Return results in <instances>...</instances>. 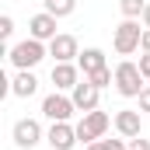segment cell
Returning <instances> with one entry per match:
<instances>
[{
  "label": "cell",
  "instance_id": "cell-13",
  "mask_svg": "<svg viewBox=\"0 0 150 150\" xmlns=\"http://www.w3.org/2000/svg\"><path fill=\"white\" fill-rule=\"evenodd\" d=\"M35 91H38V77L32 70H18L14 74V80H11V94L14 98H32Z\"/></svg>",
  "mask_w": 150,
  "mask_h": 150
},
{
  "label": "cell",
  "instance_id": "cell-20",
  "mask_svg": "<svg viewBox=\"0 0 150 150\" xmlns=\"http://www.w3.org/2000/svg\"><path fill=\"white\" fill-rule=\"evenodd\" d=\"M140 74H143V80H150V52L140 56Z\"/></svg>",
  "mask_w": 150,
  "mask_h": 150
},
{
  "label": "cell",
  "instance_id": "cell-23",
  "mask_svg": "<svg viewBox=\"0 0 150 150\" xmlns=\"http://www.w3.org/2000/svg\"><path fill=\"white\" fill-rule=\"evenodd\" d=\"M140 52H150V28L143 32V42H140Z\"/></svg>",
  "mask_w": 150,
  "mask_h": 150
},
{
  "label": "cell",
  "instance_id": "cell-11",
  "mask_svg": "<svg viewBox=\"0 0 150 150\" xmlns=\"http://www.w3.org/2000/svg\"><path fill=\"white\" fill-rule=\"evenodd\" d=\"M112 126L119 129V136L136 140V136H140V112H136V108H119V112L112 115Z\"/></svg>",
  "mask_w": 150,
  "mask_h": 150
},
{
  "label": "cell",
  "instance_id": "cell-1",
  "mask_svg": "<svg viewBox=\"0 0 150 150\" xmlns=\"http://www.w3.org/2000/svg\"><path fill=\"white\" fill-rule=\"evenodd\" d=\"M45 56H49L45 42H38V38H32V35L25 38V42H18V45H11V52H7L11 67H18V70H35Z\"/></svg>",
  "mask_w": 150,
  "mask_h": 150
},
{
  "label": "cell",
  "instance_id": "cell-10",
  "mask_svg": "<svg viewBox=\"0 0 150 150\" xmlns=\"http://www.w3.org/2000/svg\"><path fill=\"white\" fill-rule=\"evenodd\" d=\"M98 94H101V91H98V87H94L87 77H84L74 91H70V98H74L77 112H94V108H98Z\"/></svg>",
  "mask_w": 150,
  "mask_h": 150
},
{
  "label": "cell",
  "instance_id": "cell-6",
  "mask_svg": "<svg viewBox=\"0 0 150 150\" xmlns=\"http://www.w3.org/2000/svg\"><path fill=\"white\" fill-rule=\"evenodd\" d=\"M11 136H14V143L21 150H32L42 140V126H38V119H18L14 129H11Z\"/></svg>",
  "mask_w": 150,
  "mask_h": 150
},
{
  "label": "cell",
  "instance_id": "cell-5",
  "mask_svg": "<svg viewBox=\"0 0 150 150\" xmlns=\"http://www.w3.org/2000/svg\"><path fill=\"white\" fill-rule=\"evenodd\" d=\"M74 112H77L74 98H67V94H59V91H52V94L42 98V115H45L49 122H70Z\"/></svg>",
  "mask_w": 150,
  "mask_h": 150
},
{
  "label": "cell",
  "instance_id": "cell-25",
  "mask_svg": "<svg viewBox=\"0 0 150 150\" xmlns=\"http://www.w3.org/2000/svg\"><path fill=\"white\" fill-rule=\"evenodd\" d=\"M140 21H143V28H150V4H147V11H143V18H140Z\"/></svg>",
  "mask_w": 150,
  "mask_h": 150
},
{
  "label": "cell",
  "instance_id": "cell-15",
  "mask_svg": "<svg viewBox=\"0 0 150 150\" xmlns=\"http://www.w3.org/2000/svg\"><path fill=\"white\" fill-rule=\"evenodd\" d=\"M45 11L52 18H70L77 11V0H45Z\"/></svg>",
  "mask_w": 150,
  "mask_h": 150
},
{
  "label": "cell",
  "instance_id": "cell-22",
  "mask_svg": "<svg viewBox=\"0 0 150 150\" xmlns=\"http://www.w3.org/2000/svg\"><path fill=\"white\" fill-rule=\"evenodd\" d=\"M105 143H108V150H129V143H126V136H122V140H105Z\"/></svg>",
  "mask_w": 150,
  "mask_h": 150
},
{
  "label": "cell",
  "instance_id": "cell-3",
  "mask_svg": "<svg viewBox=\"0 0 150 150\" xmlns=\"http://www.w3.org/2000/svg\"><path fill=\"white\" fill-rule=\"evenodd\" d=\"M108 126H112V115L108 112H84V119L77 122V140L87 147V143H94V140H101L105 133H108Z\"/></svg>",
  "mask_w": 150,
  "mask_h": 150
},
{
  "label": "cell",
  "instance_id": "cell-2",
  "mask_svg": "<svg viewBox=\"0 0 150 150\" xmlns=\"http://www.w3.org/2000/svg\"><path fill=\"white\" fill-rule=\"evenodd\" d=\"M143 87H147V84H143V74H140V63L122 59V63L115 67V91H119L122 98H140Z\"/></svg>",
  "mask_w": 150,
  "mask_h": 150
},
{
  "label": "cell",
  "instance_id": "cell-18",
  "mask_svg": "<svg viewBox=\"0 0 150 150\" xmlns=\"http://www.w3.org/2000/svg\"><path fill=\"white\" fill-rule=\"evenodd\" d=\"M11 35H14V18H11V14H4V18H0V38L7 42Z\"/></svg>",
  "mask_w": 150,
  "mask_h": 150
},
{
  "label": "cell",
  "instance_id": "cell-14",
  "mask_svg": "<svg viewBox=\"0 0 150 150\" xmlns=\"http://www.w3.org/2000/svg\"><path fill=\"white\" fill-rule=\"evenodd\" d=\"M77 67L84 70V77H91L94 70H101V67H105V52H101L98 45H91V49H84V52L77 56Z\"/></svg>",
  "mask_w": 150,
  "mask_h": 150
},
{
  "label": "cell",
  "instance_id": "cell-9",
  "mask_svg": "<svg viewBox=\"0 0 150 150\" xmlns=\"http://www.w3.org/2000/svg\"><path fill=\"white\" fill-rule=\"evenodd\" d=\"M56 21H59V18H52L49 11H42V14H35V18L28 21V35L38 38V42H52V38L59 35V32H56Z\"/></svg>",
  "mask_w": 150,
  "mask_h": 150
},
{
  "label": "cell",
  "instance_id": "cell-16",
  "mask_svg": "<svg viewBox=\"0 0 150 150\" xmlns=\"http://www.w3.org/2000/svg\"><path fill=\"white\" fill-rule=\"evenodd\" d=\"M87 80H91V84H94L98 91H105V87H112V84H115V70H108V67H101V70H94V74L87 77Z\"/></svg>",
  "mask_w": 150,
  "mask_h": 150
},
{
  "label": "cell",
  "instance_id": "cell-24",
  "mask_svg": "<svg viewBox=\"0 0 150 150\" xmlns=\"http://www.w3.org/2000/svg\"><path fill=\"white\" fill-rule=\"evenodd\" d=\"M87 150H108V143L105 140H94V143H87Z\"/></svg>",
  "mask_w": 150,
  "mask_h": 150
},
{
  "label": "cell",
  "instance_id": "cell-7",
  "mask_svg": "<svg viewBox=\"0 0 150 150\" xmlns=\"http://www.w3.org/2000/svg\"><path fill=\"white\" fill-rule=\"evenodd\" d=\"M45 140H49L52 150H74L80 143L77 140V126H70V122H52L49 133H45Z\"/></svg>",
  "mask_w": 150,
  "mask_h": 150
},
{
  "label": "cell",
  "instance_id": "cell-19",
  "mask_svg": "<svg viewBox=\"0 0 150 150\" xmlns=\"http://www.w3.org/2000/svg\"><path fill=\"white\" fill-rule=\"evenodd\" d=\"M136 101H140V112H150V87L140 91V98H136Z\"/></svg>",
  "mask_w": 150,
  "mask_h": 150
},
{
  "label": "cell",
  "instance_id": "cell-12",
  "mask_svg": "<svg viewBox=\"0 0 150 150\" xmlns=\"http://www.w3.org/2000/svg\"><path fill=\"white\" fill-rule=\"evenodd\" d=\"M52 84H56V91H74L80 84V67L77 63H56L52 67Z\"/></svg>",
  "mask_w": 150,
  "mask_h": 150
},
{
  "label": "cell",
  "instance_id": "cell-4",
  "mask_svg": "<svg viewBox=\"0 0 150 150\" xmlns=\"http://www.w3.org/2000/svg\"><path fill=\"white\" fill-rule=\"evenodd\" d=\"M143 32L147 28H140L136 18H122L119 28H115V52L119 56H133L140 49V42H143Z\"/></svg>",
  "mask_w": 150,
  "mask_h": 150
},
{
  "label": "cell",
  "instance_id": "cell-17",
  "mask_svg": "<svg viewBox=\"0 0 150 150\" xmlns=\"http://www.w3.org/2000/svg\"><path fill=\"white\" fill-rule=\"evenodd\" d=\"M119 7H122V14H126V18H143L147 0H119Z\"/></svg>",
  "mask_w": 150,
  "mask_h": 150
},
{
  "label": "cell",
  "instance_id": "cell-21",
  "mask_svg": "<svg viewBox=\"0 0 150 150\" xmlns=\"http://www.w3.org/2000/svg\"><path fill=\"white\" fill-rule=\"evenodd\" d=\"M129 150H150V140L136 136V140H129Z\"/></svg>",
  "mask_w": 150,
  "mask_h": 150
},
{
  "label": "cell",
  "instance_id": "cell-8",
  "mask_svg": "<svg viewBox=\"0 0 150 150\" xmlns=\"http://www.w3.org/2000/svg\"><path fill=\"white\" fill-rule=\"evenodd\" d=\"M49 56H52L56 63H74L77 56H80V45H77V38H74V35L59 32V35L49 42Z\"/></svg>",
  "mask_w": 150,
  "mask_h": 150
}]
</instances>
